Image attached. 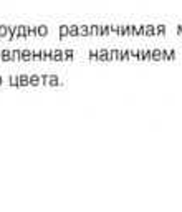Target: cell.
Returning a JSON list of instances; mask_svg holds the SVG:
<instances>
[{
    "label": "cell",
    "mask_w": 182,
    "mask_h": 212,
    "mask_svg": "<svg viewBox=\"0 0 182 212\" xmlns=\"http://www.w3.org/2000/svg\"><path fill=\"white\" fill-rule=\"evenodd\" d=\"M58 33H60V38L70 37V25H60L58 27Z\"/></svg>",
    "instance_id": "7"
},
{
    "label": "cell",
    "mask_w": 182,
    "mask_h": 212,
    "mask_svg": "<svg viewBox=\"0 0 182 212\" xmlns=\"http://www.w3.org/2000/svg\"><path fill=\"white\" fill-rule=\"evenodd\" d=\"M32 53H33V50H30V48H22V63H30Z\"/></svg>",
    "instance_id": "2"
},
{
    "label": "cell",
    "mask_w": 182,
    "mask_h": 212,
    "mask_svg": "<svg viewBox=\"0 0 182 212\" xmlns=\"http://www.w3.org/2000/svg\"><path fill=\"white\" fill-rule=\"evenodd\" d=\"M12 53H13V61H22V50L20 48L12 50Z\"/></svg>",
    "instance_id": "12"
},
{
    "label": "cell",
    "mask_w": 182,
    "mask_h": 212,
    "mask_svg": "<svg viewBox=\"0 0 182 212\" xmlns=\"http://www.w3.org/2000/svg\"><path fill=\"white\" fill-rule=\"evenodd\" d=\"M32 61H41V50H33L32 53Z\"/></svg>",
    "instance_id": "14"
},
{
    "label": "cell",
    "mask_w": 182,
    "mask_h": 212,
    "mask_svg": "<svg viewBox=\"0 0 182 212\" xmlns=\"http://www.w3.org/2000/svg\"><path fill=\"white\" fill-rule=\"evenodd\" d=\"M75 58V51L71 50V48H66L65 50V61H71Z\"/></svg>",
    "instance_id": "11"
},
{
    "label": "cell",
    "mask_w": 182,
    "mask_h": 212,
    "mask_svg": "<svg viewBox=\"0 0 182 212\" xmlns=\"http://www.w3.org/2000/svg\"><path fill=\"white\" fill-rule=\"evenodd\" d=\"M40 76H41V85L46 86V83H48V75H40Z\"/></svg>",
    "instance_id": "19"
},
{
    "label": "cell",
    "mask_w": 182,
    "mask_h": 212,
    "mask_svg": "<svg viewBox=\"0 0 182 212\" xmlns=\"http://www.w3.org/2000/svg\"><path fill=\"white\" fill-rule=\"evenodd\" d=\"M30 37H38V27L30 25Z\"/></svg>",
    "instance_id": "18"
},
{
    "label": "cell",
    "mask_w": 182,
    "mask_h": 212,
    "mask_svg": "<svg viewBox=\"0 0 182 212\" xmlns=\"http://www.w3.org/2000/svg\"><path fill=\"white\" fill-rule=\"evenodd\" d=\"M3 85V78H2V75H0V86Z\"/></svg>",
    "instance_id": "20"
},
{
    "label": "cell",
    "mask_w": 182,
    "mask_h": 212,
    "mask_svg": "<svg viewBox=\"0 0 182 212\" xmlns=\"http://www.w3.org/2000/svg\"><path fill=\"white\" fill-rule=\"evenodd\" d=\"M18 81H20V90H22V88H27V86H30V75H27V73L18 75Z\"/></svg>",
    "instance_id": "4"
},
{
    "label": "cell",
    "mask_w": 182,
    "mask_h": 212,
    "mask_svg": "<svg viewBox=\"0 0 182 212\" xmlns=\"http://www.w3.org/2000/svg\"><path fill=\"white\" fill-rule=\"evenodd\" d=\"M15 28H17V38H18V40H22V38H23V30H22V25H15Z\"/></svg>",
    "instance_id": "16"
},
{
    "label": "cell",
    "mask_w": 182,
    "mask_h": 212,
    "mask_svg": "<svg viewBox=\"0 0 182 212\" xmlns=\"http://www.w3.org/2000/svg\"><path fill=\"white\" fill-rule=\"evenodd\" d=\"M51 61H56V63H61V61H65V50L55 48V50H53V58H51Z\"/></svg>",
    "instance_id": "1"
},
{
    "label": "cell",
    "mask_w": 182,
    "mask_h": 212,
    "mask_svg": "<svg viewBox=\"0 0 182 212\" xmlns=\"http://www.w3.org/2000/svg\"><path fill=\"white\" fill-rule=\"evenodd\" d=\"M0 61H2V50H0Z\"/></svg>",
    "instance_id": "21"
},
{
    "label": "cell",
    "mask_w": 182,
    "mask_h": 212,
    "mask_svg": "<svg viewBox=\"0 0 182 212\" xmlns=\"http://www.w3.org/2000/svg\"><path fill=\"white\" fill-rule=\"evenodd\" d=\"M8 85L13 86V88L20 90V81H18V75H10L8 76Z\"/></svg>",
    "instance_id": "6"
},
{
    "label": "cell",
    "mask_w": 182,
    "mask_h": 212,
    "mask_svg": "<svg viewBox=\"0 0 182 212\" xmlns=\"http://www.w3.org/2000/svg\"><path fill=\"white\" fill-rule=\"evenodd\" d=\"M8 61H13V53L8 48H3L2 50V63H8Z\"/></svg>",
    "instance_id": "3"
},
{
    "label": "cell",
    "mask_w": 182,
    "mask_h": 212,
    "mask_svg": "<svg viewBox=\"0 0 182 212\" xmlns=\"http://www.w3.org/2000/svg\"><path fill=\"white\" fill-rule=\"evenodd\" d=\"M22 30H23V38L30 37V25H22Z\"/></svg>",
    "instance_id": "15"
},
{
    "label": "cell",
    "mask_w": 182,
    "mask_h": 212,
    "mask_svg": "<svg viewBox=\"0 0 182 212\" xmlns=\"http://www.w3.org/2000/svg\"><path fill=\"white\" fill-rule=\"evenodd\" d=\"M41 85V76L40 75H30V86H40Z\"/></svg>",
    "instance_id": "9"
},
{
    "label": "cell",
    "mask_w": 182,
    "mask_h": 212,
    "mask_svg": "<svg viewBox=\"0 0 182 212\" xmlns=\"http://www.w3.org/2000/svg\"><path fill=\"white\" fill-rule=\"evenodd\" d=\"M46 86H61V80L58 75H48V83Z\"/></svg>",
    "instance_id": "5"
},
{
    "label": "cell",
    "mask_w": 182,
    "mask_h": 212,
    "mask_svg": "<svg viewBox=\"0 0 182 212\" xmlns=\"http://www.w3.org/2000/svg\"><path fill=\"white\" fill-rule=\"evenodd\" d=\"M8 38V25H0V40Z\"/></svg>",
    "instance_id": "10"
},
{
    "label": "cell",
    "mask_w": 182,
    "mask_h": 212,
    "mask_svg": "<svg viewBox=\"0 0 182 212\" xmlns=\"http://www.w3.org/2000/svg\"><path fill=\"white\" fill-rule=\"evenodd\" d=\"M41 61H48V50L41 48Z\"/></svg>",
    "instance_id": "17"
},
{
    "label": "cell",
    "mask_w": 182,
    "mask_h": 212,
    "mask_svg": "<svg viewBox=\"0 0 182 212\" xmlns=\"http://www.w3.org/2000/svg\"><path fill=\"white\" fill-rule=\"evenodd\" d=\"M80 35V27L78 25H70V37H78Z\"/></svg>",
    "instance_id": "13"
},
{
    "label": "cell",
    "mask_w": 182,
    "mask_h": 212,
    "mask_svg": "<svg viewBox=\"0 0 182 212\" xmlns=\"http://www.w3.org/2000/svg\"><path fill=\"white\" fill-rule=\"evenodd\" d=\"M50 33L48 25H38V38H45Z\"/></svg>",
    "instance_id": "8"
}]
</instances>
